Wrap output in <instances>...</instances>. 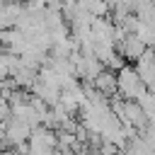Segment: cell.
I'll return each mask as SVG.
<instances>
[{
	"instance_id": "2",
	"label": "cell",
	"mask_w": 155,
	"mask_h": 155,
	"mask_svg": "<svg viewBox=\"0 0 155 155\" xmlns=\"http://www.w3.org/2000/svg\"><path fill=\"white\" fill-rule=\"evenodd\" d=\"M29 133H31V128H29L27 124L12 119V116L2 124V138H5V145H7V148H17V145L27 143V140H29Z\"/></svg>"
},
{
	"instance_id": "4",
	"label": "cell",
	"mask_w": 155,
	"mask_h": 155,
	"mask_svg": "<svg viewBox=\"0 0 155 155\" xmlns=\"http://www.w3.org/2000/svg\"><path fill=\"white\" fill-rule=\"evenodd\" d=\"M94 92H99L102 97H114L116 94V73L111 70H102L94 80H92Z\"/></svg>"
},
{
	"instance_id": "6",
	"label": "cell",
	"mask_w": 155,
	"mask_h": 155,
	"mask_svg": "<svg viewBox=\"0 0 155 155\" xmlns=\"http://www.w3.org/2000/svg\"><path fill=\"white\" fill-rule=\"evenodd\" d=\"M0 7H2V2H0Z\"/></svg>"
},
{
	"instance_id": "3",
	"label": "cell",
	"mask_w": 155,
	"mask_h": 155,
	"mask_svg": "<svg viewBox=\"0 0 155 155\" xmlns=\"http://www.w3.org/2000/svg\"><path fill=\"white\" fill-rule=\"evenodd\" d=\"M114 48H116V53H119V56H121L126 63H128V61H131V63H136V61L143 56V51H145L143 41H140L136 34H128V36H126L121 44H116Z\"/></svg>"
},
{
	"instance_id": "5",
	"label": "cell",
	"mask_w": 155,
	"mask_h": 155,
	"mask_svg": "<svg viewBox=\"0 0 155 155\" xmlns=\"http://www.w3.org/2000/svg\"><path fill=\"white\" fill-rule=\"evenodd\" d=\"M153 92H143L138 99H136V104H138V109L143 111V116L148 119V121H153Z\"/></svg>"
},
{
	"instance_id": "1",
	"label": "cell",
	"mask_w": 155,
	"mask_h": 155,
	"mask_svg": "<svg viewBox=\"0 0 155 155\" xmlns=\"http://www.w3.org/2000/svg\"><path fill=\"white\" fill-rule=\"evenodd\" d=\"M143 92H150L143 87V82L138 80L133 65H124L119 73H116V94L124 99V102H136Z\"/></svg>"
}]
</instances>
